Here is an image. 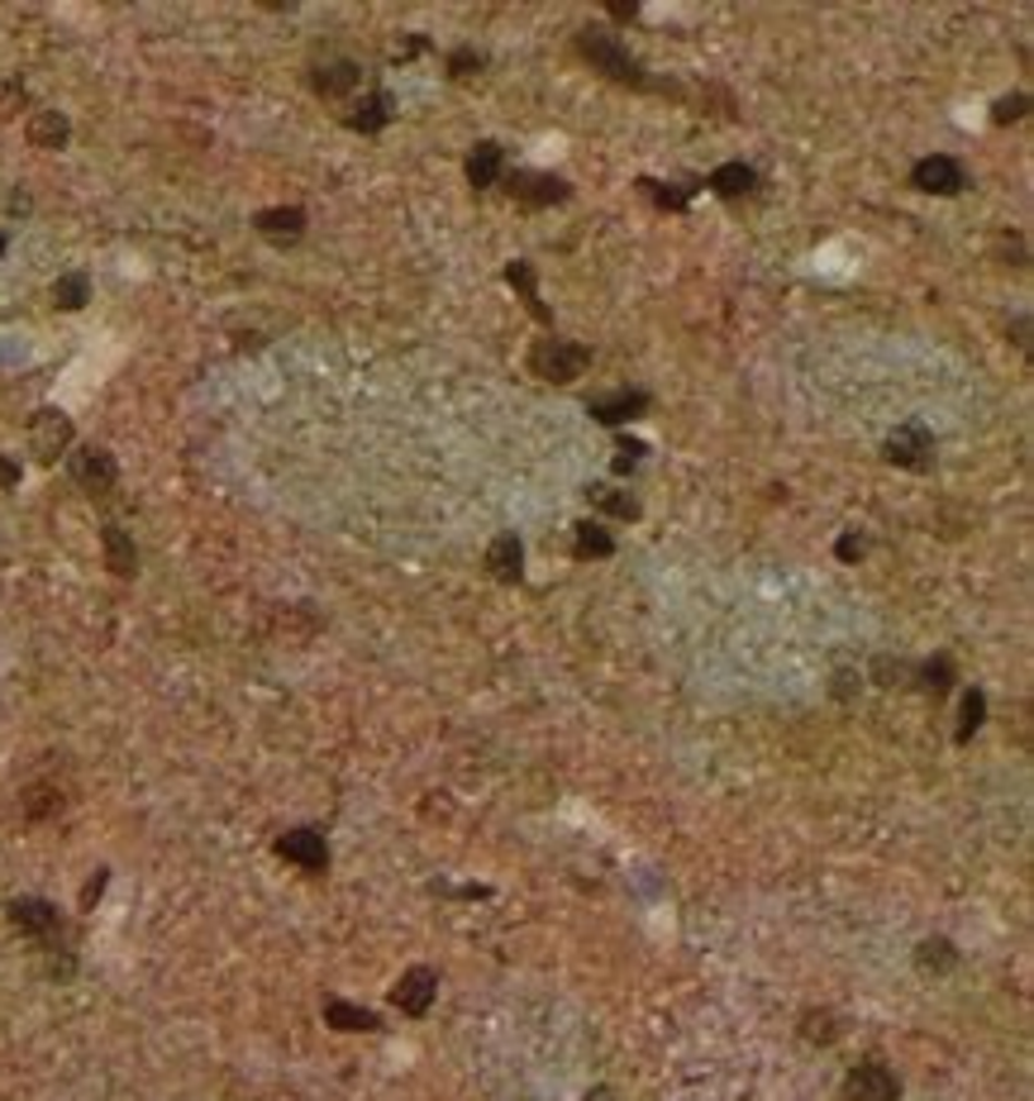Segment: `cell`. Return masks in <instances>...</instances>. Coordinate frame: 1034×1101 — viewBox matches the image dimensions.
I'll use <instances>...</instances> for the list:
<instances>
[{
    "label": "cell",
    "mask_w": 1034,
    "mask_h": 1101,
    "mask_svg": "<svg viewBox=\"0 0 1034 1101\" xmlns=\"http://www.w3.org/2000/svg\"><path fill=\"white\" fill-rule=\"evenodd\" d=\"M578 52L592 62V72L610 76V82L634 86V91H649L653 86V76L644 72V62H639L634 52L625 48L615 34H606V29H578Z\"/></svg>",
    "instance_id": "1"
},
{
    "label": "cell",
    "mask_w": 1034,
    "mask_h": 1101,
    "mask_svg": "<svg viewBox=\"0 0 1034 1101\" xmlns=\"http://www.w3.org/2000/svg\"><path fill=\"white\" fill-rule=\"evenodd\" d=\"M586 367H592V348L572 344V339L548 334V339H534V348H530V372L539 377V382L568 387V382H578Z\"/></svg>",
    "instance_id": "2"
},
{
    "label": "cell",
    "mask_w": 1034,
    "mask_h": 1101,
    "mask_svg": "<svg viewBox=\"0 0 1034 1101\" xmlns=\"http://www.w3.org/2000/svg\"><path fill=\"white\" fill-rule=\"evenodd\" d=\"M882 458L906 472H929L935 467V435H929V425L925 419H901L892 435L882 439Z\"/></svg>",
    "instance_id": "3"
},
{
    "label": "cell",
    "mask_w": 1034,
    "mask_h": 1101,
    "mask_svg": "<svg viewBox=\"0 0 1034 1101\" xmlns=\"http://www.w3.org/2000/svg\"><path fill=\"white\" fill-rule=\"evenodd\" d=\"M68 472L86 496H110L115 482H120V463H115V453L100 449V443H72Z\"/></svg>",
    "instance_id": "4"
},
{
    "label": "cell",
    "mask_w": 1034,
    "mask_h": 1101,
    "mask_svg": "<svg viewBox=\"0 0 1034 1101\" xmlns=\"http://www.w3.org/2000/svg\"><path fill=\"white\" fill-rule=\"evenodd\" d=\"M72 439H76V429H72V419L62 415L58 405L34 411V419H29V449H34V458L44 467H54L62 453H72Z\"/></svg>",
    "instance_id": "5"
},
{
    "label": "cell",
    "mask_w": 1034,
    "mask_h": 1101,
    "mask_svg": "<svg viewBox=\"0 0 1034 1101\" xmlns=\"http://www.w3.org/2000/svg\"><path fill=\"white\" fill-rule=\"evenodd\" d=\"M506 181V191H510V201H515L520 210H548V205H562L572 196V187L562 177H554V173H534V167H520V173H510V177H501Z\"/></svg>",
    "instance_id": "6"
},
{
    "label": "cell",
    "mask_w": 1034,
    "mask_h": 1101,
    "mask_svg": "<svg viewBox=\"0 0 1034 1101\" xmlns=\"http://www.w3.org/2000/svg\"><path fill=\"white\" fill-rule=\"evenodd\" d=\"M272 854L296 863L300 873H324L330 868V839H324L320 830H310V825H300V830H286L272 839Z\"/></svg>",
    "instance_id": "7"
},
{
    "label": "cell",
    "mask_w": 1034,
    "mask_h": 1101,
    "mask_svg": "<svg viewBox=\"0 0 1034 1101\" xmlns=\"http://www.w3.org/2000/svg\"><path fill=\"white\" fill-rule=\"evenodd\" d=\"M840 1101H901V1078L882 1058H868L844 1078Z\"/></svg>",
    "instance_id": "8"
},
{
    "label": "cell",
    "mask_w": 1034,
    "mask_h": 1101,
    "mask_svg": "<svg viewBox=\"0 0 1034 1101\" xmlns=\"http://www.w3.org/2000/svg\"><path fill=\"white\" fill-rule=\"evenodd\" d=\"M435 996H439V973L435 968H425V963H415L396 978V987H391V1006H396L401 1016H429Z\"/></svg>",
    "instance_id": "9"
},
{
    "label": "cell",
    "mask_w": 1034,
    "mask_h": 1101,
    "mask_svg": "<svg viewBox=\"0 0 1034 1101\" xmlns=\"http://www.w3.org/2000/svg\"><path fill=\"white\" fill-rule=\"evenodd\" d=\"M5 915H10V925H15L20 935H29V939H58L62 935V915H58L54 901H44V897H15L5 907Z\"/></svg>",
    "instance_id": "10"
},
{
    "label": "cell",
    "mask_w": 1034,
    "mask_h": 1101,
    "mask_svg": "<svg viewBox=\"0 0 1034 1101\" xmlns=\"http://www.w3.org/2000/svg\"><path fill=\"white\" fill-rule=\"evenodd\" d=\"M911 187L925 191V196H959L967 187V177H963V167L953 163V157L929 153V157H920V163L911 167Z\"/></svg>",
    "instance_id": "11"
},
{
    "label": "cell",
    "mask_w": 1034,
    "mask_h": 1101,
    "mask_svg": "<svg viewBox=\"0 0 1034 1101\" xmlns=\"http://www.w3.org/2000/svg\"><path fill=\"white\" fill-rule=\"evenodd\" d=\"M306 225L310 220H306V210L300 205H272V210H258L253 215V229L277 248H292V244L306 239Z\"/></svg>",
    "instance_id": "12"
},
{
    "label": "cell",
    "mask_w": 1034,
    "mask_h": 1101,
    "mask_svg": "<svg viewBox=\"0 0 1034 1101\" xmlns=\"http://www.w3.org/2000/svg\"><path fill=\"white\" fill-rule=\"evenodd\" d=\"M649 391H610V396H592L586 401V415L596 419V425H630V419L649 415Z\"/></svg>",
    "instance_id": "13"
},
{
    "label": "cell",
    "mask_w": 1034,
    "mask_h": 1101,
    "mask_svg": "<svg viewBox=\"0 0 1034 1101\" xmlns=\"http://www.w3.org/2000/svg\"><path fill=\"white\" fill-rule=\"evenodd\" d=\"M310 91L316 96H324V100H338V96H348V91H358L363 86V68L353 58H334V62H320V68H310Z\"/></svg>",
    "instance_id": "14"
},
{
    "label": "cell",
    "mask_w": 1034,
    "mask_h": 1101,
    "mask_svg": "<svg viewBox=\"0 0 1034 1101\" xmlns=\"http://www.w3.org/2000/svg\"><path fill=\"white\" fill-rule=\"evenodd\" d=\"M487 572H491L501 587H515L520 577H525V544H520L515 530L496 534V540L487 544Z\"/></svg>",
    "instance_id": "15"
},
{
    "label": "cell",
    "mask_w": 1034,
    "mask_h": 1101,
    "mask_svg": "<svg viewBox=\"0 0 1034 1101\" xmlns=\"http://www.w3.org/2000/svg\"><path fill=\"white\" fill-rule=\"evenodd\" d=\"M324 1026L330 1030H344V1034H377L382 1030V1016L368 1011V1006L358 1002H344V996H324Z\"/></svg>",
    "instance_id": "16"
},
{
    "label": "cell",
    "mask_w": 1034,
    "mask_h": 1101,
    "mask_svg": "<svg viewBox=\"0 0 1034 1101\" xmlns=\"http://www.w3.org/2000/svg\"><path fill=\"white\" fill-rule=\"evenodd\" d=\"M391 115H396L391 91H368L363 100H353V110L344 115V125L353 129V134H382V129L391 125Z\"/></svg>",
    "instance_id": "17"
},
{
    "label": "cell",
    "mask_w": 1034,
    "mask_h": 1101,
    "mask_svg": "<svg viewBox=\"0 0 1034 1101\" xmlns=\"http://www.w3.org/2000/svg\"><path fill=\"white\" fill-rule=\"evenodd\" d=\"M501 177H506V149L496 139H482L477 149L467 153V187H473V191H491Z\"/></svg>",
    "instance_id": "18"
},
{
    "label": "cell",
    "mask_w": 1034,
    "mask_h": 1101,
    "mask_svg": "<svg viewBox=\"0 0 1034 1101\" xmlns=\"http://www.w3.org/2000/svg\"><path fill=\"white\" fill-rule=\"evenodd\" d=\"M24 139H29L34 149L58 153V149H68L72 143V120L62 110H34L29 125H24Z\"/></svg>",
    "instance_id": "19"
},
{
    "label": "cell",
    "mask_w": 1034,
    "mask_h": 1101,
    "mask_svg": "<svg viewBox=\"0 0 1034 1101\" xmlns=\"http://www.w3.org/2000/svg\"><path fill=\"white\" fill-rule=\"evenodd\" d=\"M705 187H711L720 201H739V196L758 191V173L749 163H725V167H715V173L705 177Z\"/></svg>",
    "instance_id": "20"
},
{
    "label": "cell",
    "mask_w": 1034,
    "mask_h": 1101,
    "mask_svg": "<svg viewBox=\"0 0 1034 1101\" xmlns=\"http://www.w3.org/2000/svg\"><path fill=\"white\" fill-rule=\"evenodd\" d=\"M506 282L520 292V300H525V310L534 315V320H539V324H554V315H548V306L539 300V277H534V262H525V258L506 262Z\"/></svg>",
    "instance_id": "21"
},
{
    "label": "cell",
    "mask_w": 1034,
    "mask_h": 1101,
    "mask_svg": "<svg viewBox=\"0 0 1034 1101\" xmlns=\"http://www.w3.org/2000/svg\"><path fill=\"white\" fill-rule=\"evenodd\" d=\"M100 548H106V568L115 577H134L139 572V548H134V540H129V530L106 524V530H100Z\"/></svg>",
    "instance_id": "22"
},
{
    "label": "cell",
    "mask_w": 1034,
    "mask_h": 1101,
    "mask_svg": "<svg viewBox=\"0 0 1034 1101\" xmlns=\"http://www.w3.org/2000/svg\"><path fill=\"white\" fill-rule=\"evenodd\" d=\"M586 501H592L596 510H606V516H615V520H639V496L634 492H625V487H606V482H596V487H586L582 492Z\"/></svg>",
    "instance_id": "23"
},
{
    "label": "cell",
    "mask_w": 1034,
    "mask_h": 1101,
    "mask_svg": "<svg viewBox=\"0 0 1034 1101\" xmlns=\"http://www.w3.org/2000/svg\"><path fill=\"white\" fill-rule=\"evenodd\" d=\"M915 968H920V973H935V978L953 973V968H959V949H953V939H944V935L920 939V949H915Z\"/></svg>",
    "instance_id": "24"
},
{
    "label": "cell",
    "mask_w": 1034,
    "mask_h": 1101,
    "mask_svg": "<svg viewBox=\"0 0 1034 1101\" xmlns=\"http://www.w3.org/2000/svg\"><path fill=\"white\" fill-rule=\"evenodd\" d=\"M610 554H615V540L601 530L596 520L572 524V558H610Z\"/></svg>",
    "instance_id": "25"
},
{
    "label": "cell",
    "mask_w": 1034,
    "mask_h": 1101,
    "mask_svg": "<svg viewBox=\"0 0 1034 1101\" xmlns=\"http://www.w3.org/2000/svg\"><path fill=\"white\" fill-rule=\"evenodd\" d=\"M915 682H920V691L925 697H949L953 691V682H959V673H953V659L949 653H939V659H929V663H920L915 667Z\"/></svg>",
    "instance_id": "26"
},
{
    "label": "cell",
    "mask_w": 1034,
    "mask_h": 1101,
    "mask_svg": "<svg viewBox=\"0 0 1034 1101\" xmlns=\"http://www.w3.org/2000/svg\"><path fill=\"white\" fill-rule=\"evenodd\" d=\"M634 187L653 210H687L691 191H697V187H673V181H658V177H639Z\"/></svg>",
    "instance_id": "27"
},
{
    "label": "cell",
    "mask_w": 1034,
    "mask_h": 1101,
    "mask_svg": "<svg viewBox=\"0 0 1034 1101\" xmlns=\"http://www.w3.org/2000/svg\"><path fill=\"white\" fill-rule=\"evenodd\" d=\"M62 806H68V796H62L54 782L24 786V816H29V820H48V816H58Z\"/></svg>",
    "instance_id": "28"
},
{
    "label": "cell",
    "mask_w": 1034,
    "mask_h": 1101,
    "mask_svg": "<svg viewBox=\"0 0 1034 1101\" xmlns=\"http://www.w3.org/2000/svg\"><path fill=\"white\" fill-rule=\"evenodd\" d=\"M840 1034H844V1026H840V1016H834V1011H824V1006H820V1011H816V1006L801 1011V1040L806 1044H834Z\"/></svg>",
    "instance_id": "29"
},
{
    "label": "cell",
    "mask_w": 1034,
    "mask_h": 1101,
    "mask_svg": "<svg viewBox=\"0 0 1034 1101\" xmlns=\"http://www.w3.org/2000/svg\"><path fill=\"white\" fill-rule=\"evenodd\" d=\"M86 300H91L86 272H62V277L54 282V306H58V310H82Z\"/></svg>",
    "instance_id": "30"
},
{
    "label": "cell",
    "mask_w": 1034,
    "mask_h": 1101,
    "mask_svg": "<svg viewBox=\"0 0 1034 1101\" xmlns=\"http://www.w3.org/2000/svg\"><path fill=\"white\" fill-rule=\"evenodd\" d=\"M982 720H987V691L973 687V691L963 697V711H959V730H953V739L967 744V739H973V734L982 730Z\"/></svg>",
    "instance_id": "31"
},
{
    "label": "cell",
    "mask_w": 1034,
    "mask_h": 1101,
    "mask_svg": "<svg viewBox=\"0 0 1034 1101\" xmlns=\"http://www.w3.org/2000/svg\"><path fill=\"white\" fill-rule=\"evenodd\" d=\"M482 68H487V52H477V48L449 52V76L453 82H473V76H482Z\"/></svg>",
    "instance_id": "32"
},
{
    "label": "cell",
    "mask_w": 1034,
    "mask_h": 1101,
    "mask_svg": "<svg viewBox=\"0 0 1034 1101\" xmlns=\"http://www.w3.org/2000/svg\"><path fill=\"white\" fill-rule=\"evenodd\" d=\"M1030 115V96L1025 91H1015V96H1001L997 105H991V125H1015Z\"/></svg>",
    "instance_id": "33"
},
{
    "label": "cell",
    "mask_w": 1034,
    "mask_h": 1101,
    "mask_svg": "<svg viewBox=\"0 0 1034 1101\" xmlns=\"http://www.w3.org/2000/svg\"><path fill=\"white\" fill-rule=\"evenodd\" d=\"M24 100H29V91H24L20 76H10V82H0V120H15V115L24 110Z\"/></svg>",
    "instance_id": "34"
},
{
    "label": "cell",
    "mask_w": 1034,
    "mask_h": 1101,
    "mask_svg": "<svg viewBox=\"0 0 1034 1101\" xmlns=\"http://www.w3.org/2000/svg\"><path fill=\"white\" fill-rule=\"evenodd\" d=\"M872 677L882 682V687H901V682L915 677V667H911V663H892V659H877V663H872Z\"/></svg>",
    "instance_id": "35"
},
{
    "label": "cell",
    "mask_w": 1034,
    "mask_h": 1101,
    "mask_svg": "<svg viewBox=\"0 0 1034 1101\" xmlns=\"http://www.w3.org/2000/svg\"><path fill=\"white\" fill-rule=\"evenodd\" d=\"M620 458H615V472H634L639 467V458L649 453V443H639V439H620V449H615Z\"/></svg>",
    "instance_id": "36"
},
{
    "label": "cell",
    "mask_w": 1034,
    "mask_h": 1101,
    "mask_svg": "<svg viewBox=\"0 0 1034 1101\" xmlns=\"http://www.w3.org/2000/svg\"><path fill=\"white\" fill-rule=\"evenodd\" d=\"M106 883H110V868H96L91 873V883L82 887V911H91L100 901V891H106Z\"/></svg>",
    "instance_id": "37"
},
{
    "label": "cell",
    "mask_w": 1034,
    "mask_h": 1101,
    "mask_svg": "<svg viewBox=\"0 0 1034 1101\" xmlns=\"http://www.w3.org/2000/svg\"><path fill=\"white\" fill-rule=\"evenodd\" d=\"M20 477H24V467H20V458H10V453H0V492H15V487H20Z\"/></svg>",
    "instance_id": "38"
},
{
    "label": "cell",
    "mask_w": 1034,
    "mask_h": 1101,
    "mask_svg": "<svg viewBox=\"0 0 1034 1101\" xmlns=\"http://www.w3.org/2000/svg\"><path fill=\"white\" fill-rule=\"evenodd\" d=\"M863 548H868V544H863V540H858V534H844V540H840V544H834V554H840L844 563H854V558H863Z\"/></svg>",
    "instance_id": "39"
},
{
    "label": "cell",
    "mask_w": 1034,
    "mask_h": 1101,
    "mask_svg": "<svg viewBox=\"0 0 1034 1101\" xmlns=\"http://www.w3.org/2000/svg\"><path fill=\"white\" fill-rule=\"evenodd\" d=\"M429 48V38L425 34H411V38H405V44L396 48V62H405V58H415V52H425Z\"/></svg>",
    "instance_id": "40"
},
{
    "label": "cell",
    "mask_w": 1034,
    "mask_h": 1101,
    "mask_svg": "<svg viewBox=\"0 0 1034 1101\" xmlns=\"http://www.w3.org/2000/svg\"><path fill=\"white\" fill-rule=\"evenodd\" d=\"M854 673H840V677H834V697H854Z\"/></svg>",
    "instance_id": "41"
},
{
    "label": "cell",
    "mask_w": 1034,
    "mask_h": 1101,
    "mask_svg": "<svg viewBox=\"0 0 1034 1101\" xmlns=\"http://www.w3.org/2000/svg\"><path fill=\"white\" fill-rule=\"evenodd\" d=\"M610 20H639V5H606Z\"/></svg>",
    "instance_id": "42"
},
{
    "label": "cell",
    "mask_w": 1034,
    "mask_h": 1101,
    "mask_svg": "<svg viewBox=\"0 0 1034 1101\" xmlns=\"http://www.w3.org/2000/svg\"><path fill=\"white\" fill-rule=\"evenodd\" d=\"M1015 344L1030 353V320H1025V315H1020V320H1015Z\"/></svg>",
    "instance_id": "43"
},
{
    "label": "cell",
    "mask_w": 1034,
    "mask_h": 1101,
    "mask_svg": "<svg viewBox=\"0 0 1034 1101\" xmlns=\"http://www.w3.org/2000/svg\"><path fill=\"white\" fill-rule=\"evenodd\" d=\"M582 1101H620V1097H615V1087H592Z\"/></svg>",
    "instance_id": "44"
},
{
    "label": "cell",
    "mask_w": 1034,
    "mask_h": 1101,
    "mask_svg": "<svg viewBox=\"0 0 1034 1101\" xmlns=\"http://www.w3.org/2000/svg\"><path fill=\"white\" fill-rule=\"evenodd\" d=\"M0 253H5V234H0Z\"/></svg>",
    "instance_id": "45"
}]
</instances>
